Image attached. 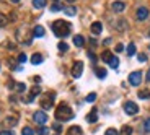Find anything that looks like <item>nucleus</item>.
<instances>
[{
	"instance_id": "1",
	"label": "nucleus",
	"mask_w": 150,
	"mask_h": 135,
	"mask_svg": "<svg viewBox=\"0 0 150 135\" xmlns=\"http://www.w3.org/2000/svg\"><path fill=\"white\" fill-rule=\"evenodd\" d=\"M51 28H52V33L56 34L57 38H65V36H69L70 34V23L64 21V20H57V21H54L52 25H51Z\"/></svg>"
},
{
	"instance_id": "2",
	"label": "nucleus",
	"mask_w": 150,
	"mask_h": 135,
	"mask_svg": "<svg viewBox=\"0 0 150 135\" xmlns=\"http://www.w3.org/2000/svg\"><path fill=\"white\" fill-rule=\"evenodd\" d=\"M74 117V111L69 108L67 104H59L56 109V119L59 122H65V120H70Z\"/></svg>"
},
{
	"instance_id": "3",
	"label": "nucleus",
	"mask_w": 150,
	"mask_h": 135,
	"mask_svg": "<svg viewBox=\"0 0 150 135\" xmlns=\"http://www.w3.org/2000/svg\"><path fill=\"white\" fill-rule=\"evenodd\" d=\"M124 112L127 114V116H135V114L139 112V106L135 104V103H132V101L124 103Z\"/></svg>"
},
{
	"instance_id": "4",
	"label": "nucleus",
	"mask_w": 150,
	"mask_h": 135,
	"mask_svg": "<svg viewBox=\"0 0 150 135\" xmlns=\"http://www.w3.org/2000/svg\"><path fill=\"white\" fill-rule=\"evenodd\" d=\"M140 82H142V72H132L131 75H129V83H131L132 86H139Z\"/></svg>"
},
{
	"instance_id": "5",
	"label": "nucleus",
	"mask_w": 150,
	"mask_h": 135,
	"mask_svg": "<svg viewBox=\"0 0 150 135\" xmlns=\"http://www.w3.org/2000/svg\"><path fill=\"white\" fill-rule=\"evenodd\" d=\"M33 120L36 122V124L44 125L46 122H47V116H46V112H44V111H36V112L33 114Z\"/></svg>"
},
{
	"instance_id": "6",
	"label": "nucleus",
	"mask_w": 150,
	"mask_h": 135,
	"mask_svg": "<svg viewBox=\"0 0 150 135\" xmlns=\"http://www.w3.org/2000/svg\"><path fill=\"white\" fill-rule=\"evenodd\" d=\"M82 73H83V62L77 60L74 64V67H72V77L74 78H79V77H82Z\"/></svg>"
},
{
	"instance_id": "7",
	"label": "nucleus",
	"mask_w": 150,
	"mask_h": 135,
	"mask_svg": "<svg viewBox=\"0 0 150 135\" xmlns=\"http://www.w3.org/2000/svg\"><path fill=\"white\" fill-rule=\"evenodd\" d=\"M135 16H137V20H140V21L147 20V18H149V8H145V7L137 8V13H135Z\"/></svg>"
},
{
	"instance_id": "8",
	"label": "nucleus",
	"mask_w": 150,
	"mask_h": 135,
	"mask_svg": "<svg viewBox=\"0 0 150 135\" xmlns=\"http://www.w3.org/2000/svg\"><path fill=\"white\" fill-rule=\"evenodd\" d=\"M44 34H46V30L41 26V25L34 26V30H33V36H34V38H42Z\"/></svg>"
},
{
	"instance_id": "9",
	"label": "nucleus",
	"mask_w": 150,
	"mask_h": 135,
	"mask_svg": "<svg viewBox=\"0 0 150 135\" xmlns=\"http://www.w3.org/2000/svg\"><path fill=\"white\" fill-rule=\"evenodd\" d=\"M111 8H112V11H116V13H121V11H124L126 5H124V2H112Z\"/></svg>"
},
{
	"instance_id": "10",
	"label": "nucleus",
	"mask_w": 150,
	"mask_h": 135,
	"mask_svg": "<svg viewBox=\"0 0 150 135\" xmlns=\"http://www.w3.org/2000/svg\"><path fill=\"white\" fill-rule=\"evenodd\" d=\"M86 120H88L90 124L96 122V120H98V111H96V109H91L90 112H88V116H86Z\"/></svg>"
},
{
	"instance_id": "11",
	"label": "nucleus",
	"mask_w": 150,
	"mask_h": 135,
	"mask_svg": "<svg viewBox=\"0 0 150 135\" xmlns=\"http://www.w3.org/2000/svg\"><path fill=\"white\" fill-rule=\"evenodd\" d=\"M90 30H91V33H93V34H100L103 31V26H101V23H100V21H95V23H91Z\"/></svg>"
},
{
	"instance_id": "12",
	"label": "nucleus",
	"mask_w": 150,
	"mask_h": 135,
	"mask_svg": "<svg viewBox=\"0 0 150 135\" xmlns=\"http://www.w3.org/2000/svg\"><path fill=\"white\" fill-rule=\"evenodd\" d=\"M74 44L77 46V47H82V46L85 44V38H83L82 34H75L74 36Z\"/></svg>"
},
{
	"instance_id": "13",
	"label": "nucleus",
	"mask_w": 150,
	"mask_h": 135,
	"mask_svg": "<svg viewBox=\"0 0 150 135\" xmlns=\"http://www.w3.org/2000/svg\"><path fill=\"white\" fill-rule=\"evenodd\" d=\"M42 62V56L41 54H33V56H31V64L33 65H39Z\"/></svg>"
},
{
	"instance_id": "14",
	"label": "nucleus",
	"mask_w": 150,
	"mask_h": 135,
	"mask_svg": "<svg viewBox=\"0 0 150 135\" xmlns=\"http://www.w3.org/2000/svg\"><path fill=\"white\" fill-rule=\"evenodd\" d=\"M16 122H18V119H16V117H7V119H5V122H4V125H5V127H13Z\"/></svg>"
},
{
	"instance_id": "15",
	"label": "nucleus",
	"mask_w": 150,
	"mask_h": 135,
	"mask_svg": "<svg viewBox=\"0 0 150 135\" xmlns=\"http://www.w3.org/2000/svg\"><path fill=\"white\" fill-rule=\"evenodd\" d=\"M67 135H82V129H80L79 125H74V127L69 129Z\"/></svg>"
},
{
	"instance_id": "16",
	"label": "nucleus",
	"mask_w": 150,
	"mask_h": 135,
	"mask_svg": "<svg viewBox=\"0 0 150 135\" xmlns=\"http://www.w3.org/2000/svg\"><path fill=\"white\" fill-rule=\"evenodd\" d=\"M108 64H109V67H111V68H117V67H119V59H117L116 56H112Z\"/></svg>"
},
{
	"instance_id": "17",
	"label": "nucleus",
	"mask_w": 150,
	"mask_h": 135,
	"mask_svg": "<svg viewBox=\"0 0 150 135\" xmlns=\"http://www.w3.org/2000/svg\"><path fill=\"white\" fill-rule=\"evenodd\" d=\"M126 28H127V21H126V20H119V21L116 23V30L124 31Z\"/></svg>"
},
{
	"instance_id": "18",
	"label": "nucleus",
	"mask_w": 150,
	"mask_h": 135,
	"mask_svg": "<svg viewBox=\"0 0 150 135\" xmlns=\"http://www.w3.org/2000/svg\"><path fill=\"white\" fill-rule=\"evenodd\" d=\"M41 106H42V109H51L52 108V103H51V99H47V98H42V101H41Z\"/></svg>"
},
{
	"instance_id": "19",
	"label": "nucleus",
	"mask_w": 150,
	"mask_h": 135,
	"mask_svg": "<svg viewBox=\"0 0 150 135\" xmlns=\"http://www.w3.org/2000/svg\"><path fill=\"white\" fill-rule=\"evenodd\" d=\"M106 75H108V72H106V68H96V77L98 78H106Z\"/></svg>"
},
{
	"instance_id": "20",
	"label": "nucleus",
	"mask_w": 150,
	"mask_h": 135,
	"mask_svg": "<svg viewBox=\"0 0 150 135\" xmlns=\"http://www.w3.org/2000/svg\"><path fill=\"white\" fill-rule=\"evenodd\" d=\"M33 7L34 8H44L46 7V0H33Z\"/></svg>"
},
{
	"instance_id": "21",
	"label": "nucleus",
	"mask_w": 150,
	"mask_h": 135,
	"mask_svg": "<svg viewBox=\"0 0 150 135\" xmlns=\"http://www.w3.org/2000/svg\"><path fill=\"white\" fill-rule=\"evenodd\" d=\"M64 11H65V15H69V16H75L77 8L75 7H67V8H64Z\"/></svg>"
},
{
	"instance_id": "22",
	"label": "nucleus",
	"mask_w": 150,
	"mask_h": 135,
	"mask_svg": "<svg viewBox=\"0 0 150 135\" xmlns=\"http://www.w3.org/2000/svg\"><path fill=\"white\" fill-rule=\"evenodd\" d=\"M119 135H132V129L129 127V125H122V129H121V134Z\"/></svg>"
},
{
	"instance_id": "23",
	"label": "nucleus",
	"mask_w": 150,
	"mask_h": 135,
	"mask_svg": "<svg viewBox=\"0 0 150 135\" xmlns=\"http://www.w3.org/2000/svg\"><path fill=\"white\" fill-rule=\"evenodd\" d=\"M57 49H59L60 52H67V51H69V44H67V42H64V41H62V42H59Z\"/></svg>"
},
{
	"instance_id": "24",
	"label": "nucleus",
	"mask_w": 150,
	"mask_h": 135,
	"mask_svg": "<svg viewBox=\"0 0 150 135\" xmlns=\"http://www.w3.org/2000/svg\"><path fill=\"white\" fill-rule=\"evenodd\" d=\"M139 98H140V99H149V98H150V91L149 90L139 91Z\"/></svg>"
},
{
	"instance_id": "25",
	"label": "nucleus",
	"mask_w": 150,
	"mask_h": 135,
	"mask_svg": "<svg viewBox=\"0 0 150 135\" xmlns=\"http://www.w3.org/2000/svg\"><path fill=\"white\" fill-rule=\"evenodd\" d=\"M8 25V18L4 15V13H0V28H4Z\"/></svg>"
},
{
	"instance_id": "26",
	"label": "nucleus",
	"mask_w": 150,
	"mask_h": 135,
	"mask_svg": "<svg viewBox=\"0 0 150 135\" xmlns=\"http://www.w3.org/2000/svg\"><path fill=\"white\" fill-rule=\"evenodd\" d=\"M126 52H127V56H134L135 54V44L134 42H131V44L127 46V51H126Z\"/></svg>"
},
{
	"instance_id": "27",
	"label": "nucleus",
	"mask_w": 150,
	"mask_h": 135,
	"mask_svg": "<svg viewBox=\"0 0 150 135\" xmlns=\"http://www.w3.org/2000/svg\"><path fill=\"white\" fill-rule=\"evenodd\" d=\"M38 135H49V129L46 125H41V127L38 129Z\"/></svg>"
},
{
	"instance_id": "28",
	"label": "nucleus",
	"mask_w": 150,
	"mask_h": 135,
	"mask_svg": "<svg viewBox=\"0 0 150 135\" xmlns=\"http://www.w3.org/2000/svg\"><path fill=\"white\" fill-rule=\"evenodd\" d=\"M144 130H145L147 134H150V117H147V119L144 120Z\"/></svg>"
},
{
	"instance_id": "29",
	"label": "nucleus",
	"mask_w": 150,
	"mask_h": 135,
	"mask_svg": "<svg viewBox=\"0 0 150 135\" xmlns=\"http://www.w3.org/2000/svg\"><path fill=\"white\" fill-rule=\"evenodd\" d=\"M95 99H96V93H90V94H86V98H85L86 103H93Z\"/></svg>"
},
{
	"instance_id": "30",
	"label": "nucleus",
	"mask_w": 150,
	"mask_h": 135,
	"mask_svg": "<svg viewBox=\"0 0 150 135\" xmlns=\"http://www.w3.org/2000/svg\"><path fill=\"white\" fill-rule=\"evenodd\" d=\"M111 52H109V51H105V52H103V56H101V59L105 60V62H109V60H111Z\"/></svg>"
},
{
	"instance_id": "31",
	"label": "nucleus",
	"mask_w": 150,
	"mask_h": 135,
	"mask_svg": "<svg viewBox=\"0 0 150 135\" xmlns=\"http://www.w3.org/2000/svg\"><path fill=\"white\" fill-rule=\"evenodd\" d=\"M21 135H34V130L31 127H25L21 130Z\"/></svg>"
},
{
	"instance_id": "32",
	"label": "nucleus",
	"mask_w": 150,
	"mask_h": 135,
	"mask_svg": "<svg viewBox=\"0 0 150 135\" xmlns=\"http://www.w3.org/2000/svg\"><path fill=\"white\" fill-rule=\"evenodd\" d=\"M39 93H41V90H39V86H34V88H31V94H30V96L34 99V96H38Z\"/></svg>"
},
{
	"instance_id": "33",
	"label": "nucleus",
	"mask_w": 150,
	"mask_h": 135,
	"mask_svg": "<svg viewBox=\"0 0 150 135\" xmlns=\"http://www.w3.org/2000/svg\"><path fill=\"white\" fill-rule=\"evenodd\" d=\"M62 10V7H60L59 4H52L51 5V11H60Z\"/></svg>"
},
{
	"instance_id": "34",
	"label": "nucleus",
	"mask_w": 150,
	"mask_h": 135,
	"mask_svg": "<svg viewBox=\"0 0 150 135\" xmlns=\"http://www.w3.org/2000/svg\"><path fill=\"white\" fill-rule=\"evenodd\" d=\"M105 135H119V134H117L116 129H108V130L105 132Z\"/></svg>"
},
{
	"instance_id": "35",
	"label": "nucleus",
	"mask_w": 150,
	"mask_h": 135,
	"mask_svg": "<svg viewBox=\"0 0 150 135\" xmlns=\"http://www.w3.org/2000/svg\"><path fill=\"white\" fill-rule=\"evenodd\" d=\"M52 129H54V132H56V134H60V132H62V127H60V124H54Z\"/></svg>"
},
{
	"instance_id": "36",
	"label": "nucleus",
	"mask_w": 150,
	"mask_h": 135,
	"mask_svg": "<svg viewBox=\"0 0 150 135\" xmlns=\"http://www.w3.org/2000/svg\"><path fill=\"white\" fill-rule=\"evenodd\" d=\"M0 135H15V132L10 130V129H7V130H2V132H0Z\"/></svg>"
},
{
	"instance_id": "37",
	"label": "nucleus",
	"mask_w": 150,
	"mask_h": 135,
	"mask_svg": "<svg viewBox=\"0 0 150 135\" xmlns=\"http://www.w3.org/2000/svg\"><path fill=\"white\" fill-rule=\"evenodd\" d=\"M25 88H26V86H25V83H18V85H16V90H18L20 93H23V91H25Z\"/></svg>"
},
{
	"instance_id": "38",
	"label": "nucleus",
	"mask_w": 150,
	"mask_h": 135,
	"mask_svg": "<svg viewBox=\"0 0 150 135\" xmlns=\"http://www.w3.org/2000/svg\"><path fill=\"white\" fill-rule=\"evenodd\" d=\"M137 59H139L140 62H145V60H147V56H145V54H139V56H137Z\"/></svg>"
},
{
	"instance_id": "39",
	"label": "nucleus",
	"mask_w": 150,
	"mask_h": 135,
	"mask_svg": "<svg viewBox=\"0 0 150 135\" xmlns=\"http://www.w3.org/2000/svg\"><path fill=\"white\" fill-rule=\"evenodd\" d=\"M18 60H20V62H26V54H20Z\"/></svg>"
},
{
	"instance_id": "40",
	"label": "nucleus",
	"mask_w": 150,
	"mask_h": 135,
	"mask_svg": "<svg viewBox=\"0 0 150 135\" xmlns=\"http://www.w3.org/2000/svg\"><path fill=\"white\" fill-rule=\"evenodd\" d=\"M122 51H124V46L122 44H117L116 46V52H122Z\"/></svg>"
},
{
	"instance_id": "41",
	"label": "nucleus",
	"mask_w": 150,
	"mask_h": 135,
	"mask_svg": "<svg viewBox=\"0 0 150 135\" xmlns=\"http://www.w3.org/2000/svg\"><path fill=\"white\" fill-rule=\"evenodd\" d=\"M145 80H147V82H150V68H149V72H147V77H145Z\"/></svg>"
},
{
	"instance_id": "42",
	"label": "nucleus",
	"mask_w": 150,
	"mask_h": 135,
	"mask_svg": "<svg viewBox=\"0 0 150 135\" xmlns=\"http://www.w3.org/2000/svg\"><path fill=\"white\" fill-rule=\"evenodd\" d=\"M34 82H36V83H41V77H34Z\"/></svg>"
},
{
	"instance_id": "43",
	"label": "nucleus",
	"mask_w": 150,
	"mask_h": 135,
	"mask_svg": "<svg viewBox=\"0 0 150 135\" xmlns=\"http://www.w3.org/2000/svg\"><path fill=\"white\" fill-rule=\"evenodd\" d=\"M10 2H11V4H18L20 0H10Z\"/></svg>"
},
{
	"instance_id": "44",
	"label": "nucleus",
	"mask_w": 150,
	"mask_h": 135,
	"mask_svg": "<svg viewBox=\"0 0 150 135\" xmlns=\"http://www.w3.org/2000/svg\"><path fill=\"white\" fill-rule=\"evenodd\" d=\"M67 2H69V4H74V2H75V0H67Z\"/></svg>"
},
{
	"instance_id": "45",
	"label": "nucleus",
	"mask_w": 150,
	"mask_h": 135,
	"mask_svg": "<svg viewBox=\"0 0 150 135\" xmlns=\"http://www.w3.org/2000/svg\"><path fill=\"white\" fill-rule=\"evenodd\" d=\"M54 2H59V0H54Z\"/></svg>"
},
{
	"instance_id": "46",
	"label": "nucleus",
	"mask_w": 150,
	"mask_h": 135,
	"mask_svg": "<svg viewBox=\"0 0 150 135\" xmlns=\"http://www.w3.org/2000/svg\"><path fill=\"white\" fill-rule=\"evenodd\" d=\"M149 36H150V31H149Z\"/></svg>"
},
{
	"instance_id": "47",
	"label": "nucleus",
	"mask_w": 150,
	"mask_h": 135,
	"mask_svg": "<svg viewBox=\"0 0 150 135\" xmlns=\"http://www.w3.org/2000/svg\"><path fill=\"white\" fill-rule=\"evenodd\" d=\"M149 49H150V46H149Z\"/></svg>"
}]
</instances>
